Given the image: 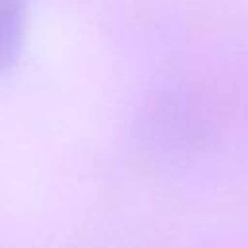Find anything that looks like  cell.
<instances>
[]
</instances>
